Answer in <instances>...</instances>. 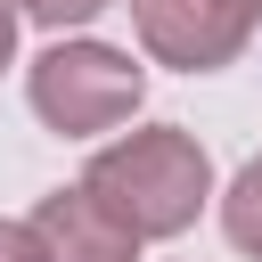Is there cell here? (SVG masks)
<instances>
[{
    "mask_svg": "<svg viewBox=\"0 0 262 262\" xmlns=\"http://www.w3.org/2000/svg\"><path fill=\"white\" fill-rule=\"evenodd\" d=\"M221 229H229L237 254H262V156L221 188Z\"/></svg>",
    "mask_w": 262,
    "mask_h": 262,
    "instance_id": "obj_5",
    "label": "cell"
},
{
    "mask_svg": "<svg viewBox=\"0 0 262 262\" xmlns=\"http://www.w3.org/2000/svg\"><path fill=\"white\" fill-rule=\"evenodd\" d=\"M33 25H49V33H66V25H90L98 8H115V0H16Z\"/></svg>",
    "mask_w": 262,
    "mask_h": 262,
    "instance_id": "obj_6",
    "label": "cell"
},
{
    "mask_svg": "<svg viewBox=\"0 0 262 262\" xmlns=\"http://www.w3.org/2000/svg\"><path fill=\"white\" fill-rule=\"evenodd\" d=\"M237 8H246V16H254V25H262V0H237Z\"/></svg>",
    "mask_w": 262,
    "mask_h": 262,
    "instance_id": "obj_9",
    "label": "cell"
},
{
    "mask_svg": "<svg viewBox=\"0 0 262 262\" xmlns=\"http://www.w3.org/2000/svg\"><path fill=\"white\" fill-rule=\"evenodd\" d=\"M25 98L33 115L57 131V139H98L115 123L139 115L147 98V74L131 66V49H106V41H49L25 74Z\"/></svg>",
    "mask_w": 262,
    "mask_h": 262,
    "instance_id": "obj_2",
    "label": "cell"
},
{
    "mask_svg": "<svg viewBox=\"0 0 262 262\" xmlns=\"http://www.w3.org/2000/svg\"><path fill=\"white\" fill-rule=\"evenodd\" d=\"M82 188L147 246V237H180L213 205V164L180 123H147V131H123L115 147H98Z\"/></svg>",
    "mask_w": 262,
    "mask_h": 262,
    "instance_id": "obj_1",
    "label": "cell"
},
{
    "mask_svg": "<svg viewBox=\"0 0 262 262\" xmlns=\"http://www.w3.org/2000/svg\"><path fill=\"white\" fill-rule=\"evenodd\" d=\"M0 262H57V254L33 221H0Z\"/></svg>",
    "mask_w": 262,
    "mask_h": 262,
    "instance_id": "obj_7",
    "label": "cell"
},
{
    "mask_svg": "<svg viewBox=\"0 0 262 262\" xmlns=\"http://www.w3.org/2000/svg\"><path fill=\"white\" fill-rule=\"evenodd\" d=\"M131 25H139V49L180 74H213L254 41V16L237 0H131Z\"/></svg>",
    "mask_w": 262,
    "mask_h": 262,
    "instance_id": "obj_3",
    "label": "cell"
},
{
    "mask_svg": "<svg viewBox=\"0 0 262 262\" xmlns=\"http://www.w3.org/2000/svg\"><path fill=\"white\" fill-rule=\"evenodd\" d=\"M33 229L49 237L57 262H131V254H139V237H131L82 180H74V188H49V196L33 205Z\"/></svg>",
    "mask_w": 262,
    "mask_h": 262,
    "instance_id": "obj_4",
    "label": "cell"
},
{
    "mask_svg": "<svg viewBox=\"0 0 262 262\" xmlns=\"http://www.w3.org/2000/svg\"><path fill=\"white\" fill-rule=\"evenodd\" d=\"M16 16H25V8H16V0H0V66L16 57Z\"/></svg>",
    "mask_w": 262,
    "mask_h": 262,
    "instance_id": "obj_8",
    "label": "cell"
}]
</instances>
